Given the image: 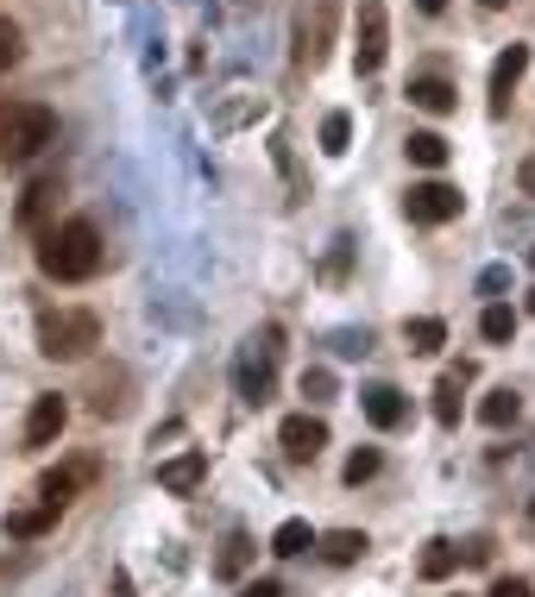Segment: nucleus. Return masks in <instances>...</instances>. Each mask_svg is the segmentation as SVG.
Masks as SVG:
<instances>
[{
	"label": "nucleus",
	"mask_w": 535,
	"mask_h": 597,
	"mask_svg": "<svg viewBox=\"0 0 535 597\" xmlns=\"http://www.w3.org/2000/svg\"><path fill=\"white\" fill-rule=\"evenodd\" d=\"M530 516H535V497H530Z\"/></svg>",
	"instance_id": "4c0bfd02"
},
{
	"label": "nucleus",
	"mask_w": 535,
	"mask_h": 597,
	"mask_svg": "<svg viewBox=\"0 0 535 597\" xmlns=\"http://www.w3.org/2000/svg\"><path fill=\"white\" fill-rule=\"evenodd\" d=\"M328 347H334V359H365V352H372V333H365V327H334Z\"/></svg>",
	"instance_id": "393cba45"
},
{
	"label": "nucleus",
	"mask_w": 535,
	"mask_h": 597,
	"mask_svg": "<svg viewBox=\"0 0 535 597\" xmlns=\"http://www.w3.org/2000/svg\"><path fill=\"white\" fill-rule=\"evenodd\" d=\"M416 7H422V13H447V0H416Z\"/></svg>",
	"instance_id": "72a5a7b5"
},
{
	"label": "nucleus",
	"mask_w": 535,
	"mask_h": 597,
	"mask_svg": "<svg viewBox=\"0 0 535 597\" xmlns=\"http://www.w3.org/2000/svg\"><path fill=\"white\" fill-rule=\"evenodd\" d=\"M384 50H391V20H384V0H359V25H353V70L379 75Z\"/></svg>",
	"instance_id": "423d86ee"
},
{
	"label": "nucleus",
	"mask_w": 535,
	"mask_h": 597,
	"mask_svg": "<svg viewBox=\"0 0 535 597\" xmlns=\"http://www.w3.org/2000/svg\"><path fill=\"white\" fill-rule=\"evenodd\" d=\"M460 384H473V365H454L434 384V422L441 428H460Z\"/></svg>",
	"instance_id": "2eb2a0df"
},
{
	"label": "nucleus",
	"mask_w": 535,
	"mask_h": 597,
	"mask_svg": "<svg viewBox=\"0 0 535 597\" xmlns=\"http://www.w3.org/2000/svg\"><path fill=\"white\" fill-rule=\"evenodd\" d=\"M409 107H422V114H454V82H447V75H416V82H409Z\"/></svg>",
	"instance_id": "4468645a"
},
{
	"label": "nucleus",
	"mask_w": 535,
	"mask_h": 597,
	"mask_svg": "<svg viewBox=\"0 0 535 597\" xmlns=\"http://www.w3.org/2000/svg\"><path fill=\"white\" fill-rule=\"evenodd\" d=\"M13 63H20V25L0 20V70H13Z\"/></svg>",
	"instance_id": "c756f323"
},
{
	"label": "nucleus",
	"mask_w": 535,
	"mask_h": 597,
	"mask_svg": "<svg viewBox=\"0 0 535 597\" xmlns=\"http://www.w3.org/2000/svg\"><path fill=\"white\" fill-rule=\"evenodd\" d=\"M347 139H353V120H347V114H328V120H322V151H328V157H340V151H347Z\"/></svg>",
	"instance_id": "bb28decb"
},
{
	"label": "nucleus",
	"mask_w": 535,
	"mask_h": 597,
	"mask_svg": "<svg viewBox=\"0 0 535 597\" xmlns=\"http://www.w3.org/2000/svg\"><path fill=\"white\" fill-rule=\"evenodd\" d=\"M278 441H283L290 459H315V453L328 447V428L315 422V415H290V422L278 428Z\"/></svg>",
	"instance_id": "9b49d317"
},
{
	"label": "nucleus",
	"mask_w": 535,
	"mask_h": 597,
	"mask_svg": "<svg viewBox=\"0 0 535 597\" xmlns=\"http://www.w3.org/2000/svg\"><path fill=\"white\" fill-rule=\"evenodd\" d=\"M359 402H365V422L384 428V434L409 422V402H404V390H397V384H365V390H359Z\"/></svg>",
	"instance_id": "0eeeda50"
},
{
	"label": "nucleus",
	"mask_w": 535,
	"mask_h": 597,
	"mask_svg": "<svg viewBox=\"0 0 535 597\" xmlns=\"http://www.w3.org/2000/svg\"><path fill=\"white\" fill-rule=\"evenodd\" d=\"M57 139V114L38 101H0V164H26Z\"/></svg>",
	"instance_id": "f03ea898"
},
{
	"label": "nucleus",
	"mask_w": 535,
	"mask_h": 597,
	"mask_svg": "<svg viewBox=\"0 0 535 597\" xmlns=\"http://www.w3.org/2000/svg\"><path fill=\"white\" fill-rule=\"evenodd\" d=\"M102 347V321L89 315V308H45L38 315V352L45 359H89V352Z\"/></svg>",
	"instance_id": "7ed1b4c3"
},
{
	"label": "nucleus",
	"mask_w": 535,
	"mask_h": 597,
	"mask_svg": "<svg viewBox=\"0 0 535 597\" xmlns=\"http://www.w3.org/2000/svg\"><path fill=\"white\" fill-rule=\"evenodd\" d=\"M315 548H322V560H328V566H353L372 541H365L359 528H328V535H315Z\"/></svg>",
	"instance_id": "ddd939ff"
},
{
	"label": "nucleus",
	"mask_w": 535,
	"mask_h": 597,
	"mask_svg": "<svg viewBox=\"0 0 535 597\" xmlns=\"http://www.w3.org/2000/svg\"><path fill=\"white\" fill-rule=\"evenodd\" d=\"M466 208V196H460L454 183H441V176H429V183H409V196H404V214L416 226H447Z\"/></svg>",
	"instance_id": "39448f33"
},
{
	"label": "nucleus",
	"mask_w": 535,
	"mask_h": 597,
	"mask_svg": "<svg viewBox=\"0 0 535 597\" xmlns=\"http://www.w3.org/2000/svg\"><path fill=\"white\" fill-rule=\"evenodd\" d=\"M278 327H265V333H253L246 347H240V359H233V390H240V402H271V384H278Z\"/></svg>",
	"instance_id": "20e7f679"
},
{
	"label": "nucleus",
	"mask_w": 535,
	"mask_h": 597,
	"mask_svg": "<svg viewBox=\"0 0 535 597\" xmlns=\"http://www.w3.org/2000/svg\"><path fill=\"white\" fill-rule=\"evenodd\" d=\"M523 196L535 201V157H523Z\"/></svg>",
	"instance_id": "473e14b6"
},
{
	"label": "nucleus",
	"mask_w": 535,
	"mask_h": 597,
	"mask_svg": "<svg viewBox=\"0 0 535 597\" xmlns=\"http://www.w3.org/2000/svg\"><path fill=\"white\" fill-rule=\"evenodd\" d=\"M523 70H530V45H510L491 63V114H510V89L523 82Z\"/></svg>",
	"instance_id": "1a4fd4ad"
},
{
	"label": "nucleus",
	"mask_w": 535,
	"mask_h": 597,
	"mask_svg": "<svg viewBox=\"0 0 535 597\" xmlns=\"http://www.w3.org/2000/svg\"><path fill=\"white\" fill-rule=\"evenodd\" d=\"M315 548V528L303 523V516H290V523H278V535H271V553L278 560H296V553Z\"/></svg>",
	"instance_id": "a211bd4d"
},
{
	"label": "nucleus",
	"mask_w": 535,
	"mask_h": 597,
	"mask_svg": "<svg viewBox=\"0 0 535 597\" xmlns=\"http://www.w3.org/2000/svg\"><path fill=\"white\" fill-rule=\"evenodd\" d=\"M454 566H460V548H454V541H429V548H422V560H416V573L429 578V585H441Z\"/></svg>",
	"instance_id": "6ab92c4d"
},
{
	"label": "nucleus",
	"mask_w": 535,
	"mask_h": 597,
	"mask_svg": "<svg viewBox=\"0 0 535 597\" xmlns=\"http://www.w3.org/2000/svg\"><path fill=\"white\" fill-rule=\"evenodd\" d=\"M57 196H63V189H57V176L32 183V189H26V201H20V226H38V221H45V208H51Z\"/></svg>",
	"instance_id": "4be33fe9"
},
{
	"label": "nucleus",
	"mask_w": 535,
	"mask_h": 597,
	"mask_svg": "<svg viewBox=\"0 0 535 597\" xmlns=\"http://www.w3.org/2000/svg\"><path fill=\"white\" fill-rule=\"evenodd\" d=\"M523 415V397L510 390V384H498V390H485V402H479V422L485 428H510Z\"/></svg>",
	"instance_id": "f3484780"
},
{
	"label": "nucleus",
	"mask_w": 535,
	"mask_h": 597,
	"mask_svg": "<svg viewBox=\"0 0 535 597\" xmlns=\"http://www.w3.org/2000/svg\"><path fill=\"white\" fill-rule=\"evenodd\" d=\"M379 466H384L379 447H359L353 459H347V484H365V478H379Z\"/></svg>",
	"instance_id": "cd10ccee"
},
{
	"label": "nucleus",
	"mask_w": 535,
	"mask_h": 597,
	"mask_svg": "<svg viewBox=\"0 0 535 597\" xmlns=\"http://www.w3.org/2000/svg\"><path fill=\"white\" fill-rule=\"evenodd\" d=\"M240 597H283L278 578H253V585H240Z\"/></svg>",
	"instance_id": "2f4dec72"
},
{
	"label": "nucleus",
	"mask_w": 535,
	"mask_h": 597,
	"mask_svg": "<svg viewBox=\"0 0 535 597\" xmlns=\"http://www.w3.org/2000/svg\"><path fill=\"white\" fill-rule=\"evenodd\" d=\"M114 7H127V0H114Z\"/></svg>",
	"instance_id": "58836bf2"
},
{
	"label": "nucleus",
	"mask_w": 535,
	"mask_h": 597,
	"mask_svg": "<svg viewBox=\"0 0 535 597\" xmlns=\"http://www.w3.org/2000/svg\"><path fill=\"white\" fill-rule=\"evenodd\" d=\"M504 290H510V265H485V271H479V296L498 302Z\"/></svg>",
	"instance_id": "c85d7f7f"
},
{
	"label": "nucleus",
	"mask_w": 535,
	"mask_h": 597,
	"mask_svg": "<svg viewBox=\"0 0 535 597\" xmlns=\"http://www.w3.org/2000/svg\"><path fill=\"white\" fill-rule=\"evenodd\" d=\"M63 422H70V402L57 397H32V415H26V447H51L57 434H63Z\"/></svg>",
	"instance_id": "6e6552de"
},
{
	"label": "nucleus",
	"mask_w": 535,
	"mask_h": 597,
	"mask_svg": "<svg viewBox=\"0 0 535 597\" xmlns=\"http://www.w3.org/2000/svg\"><path fill=\"white\" fill-rule=\"evenodd\" d=\"M409 164H422V171H441V164H447V139H441V132H429V126H422V132H409Z\"/></svg>",
	"instance_id": "aec40b11"
},
{
	"label": "nucleus",
	"mask_w": 535,
	"mask_h": 597,
	"mask_svg": "<svg viewBox=\"0 0 535 597\" xmlns=\"http://www.w3.org/2000/svg\"><path fill=\"white\" fill-rule=\"evenodd\" d=\"M202 478H208V459H202V453H177V459H164V466H158V484H164L171 497H189Z\"/></svg>",
	"instance_id": "f8f14e48"
},
{
	"label": "nucleus",
	"mask_w": 535,
	"mask_h": 597,
	"mask_svg": "<svg viewBox=\"0 0 535 597\" xmlns=\"http://www.w3.org/2000/svg\"><path fill=\"white\" fill-rule=\"evenodd\" d=\"M38 271L51 277V283H89V277L102 271V233L95 221H63V226H45V239H38Z\"/></svg>",
	"instance_id": "f257e3e1"
},
{
	"label": "nucleus",
	"mask_w": 535,
	"mask_h": 597,
	"mask_svg": "<svg viewBox=\"0 0 535 597\" xmlns=\"http://www.w3.org/2000/svg\"><path fill=\"white\" fill-rule=\"evenodd\" d=\"M404 340H409V352H441L447 347V327L434 321V315H416V321L404 327Z\"/></svg>",
	"instance_id": "5701e85b"
},
{
	"label": "nucleus",
	"mask_w": 535,
	"mask_h": 597,
	"mask_svg": "<svg viewBox=\"0 0 535 597\" xmlns=\"http://www.w3.org/2000/svg\"><path fill=\"white\" fill-rule=\"evenodd\" d=\"M303 397L309 402H334V397H340V384H334L328 365H309V372H303Z\"/></svg>",
	"instance_id": "a878e982"
},
{
	"label": "nucleus",
	"mask_w": 535,
	"mask_h": 597,
	"mask_svg": "<svg viewBox=\"0 0 535 597\" xmlns=\"http://www.w3.org/2000/svg\"><path fill=\"white\" fill-rule=\"evenodd\" d=\"M89 478H95V466H89V459H77V466H57V472H45V478H38V497H45V510H63V503L77 497V491L89 484Z\"/></svg>",
	"instance_id": "9d476101"
},
{
	"label": "nucleus",
	"mask_w": 535,
	"mask_h": 597,
	"mask_svg": "<svg viewBox=\"0 0 535 597\" xmlns=\"http://www.w3.org/2000/svg\"><path fill=\"white\" fill-rule=\"evenodd\" d=\"M253 560H258L253 535H240V528H233L228 541H221V553H214V578H240L246 566H253Z\"/></svg>",
	"instance_id": "dca6fc26"
},
{
	"label": "nucleus",
	"mask_w": 535,
	"mask_h": 597,
	"mask_svg": "<svg viewBox=\"0 0 535 597\" xmlns=\"http://www.w3.org/2000/svg\"><path fill=\"white\" fill-rule=\"evenodd\" d=\"M51 516L57 510H45V503H38V510H13V516H7V535H13V541H32V535L51 528Z\"/></svg>",
	"instance_id": "b1692460"
},
{
	"label": "nucleus",
	"mask_w": 535,
	"mask_h": 597,
	"mask_svg": "<svg viewBox=\"0 0 535 597\" xmlns=\"http://www.w3.org/2000/svg\"><path fill=\"white\" fill-rule=\"evenodd\" d=\"M479 333L491 340V347H504L510 333H516V308L510 302H485V315H479Z\"/></svg>",
	"instance_id": "412c9836"
},
{
	"label": "nucleus",
	"mask_w": 535,
	"mask_h": 597,
	"mask_svg": "<svg viewBox=\"0 0 535 597\" xmlns=\"http://www.w3.org/2000/svg\"><path fill=\"white\" fill-rule=\"evenodd\" d=\"M479 7H485V13H498V7H504V0H479Z\"/></svg>",
	"instance_id": "f704fd0d"
},
{
	"label": "nucleus",
	"mask_w": 535,
	"mask_h": 597,
	"mask_svg": "<svg viewBox=\"0 0 535 597\" xmlns=\"http://www.w3.org/2000/svg\"><path fill=\"white\" fill-rule=\"evenodd\" d=\"M530 315H535V290H530Z\"/></svg>",
	"instance_id": "c9c22d12"
},
{
	"label": "nucleus",
	"mask_w": 535,
	"mask_h": 597,
	"mask_svg": "<svg viewBox=\"0 0 535 597\" xmlns=\"http://www.w3.org/2000/svg\"><path fill=\"white\" fill-rule=\"evenodd\" d=\"M530 265H535V246H530Z\"/></svg>",
	"instance_id": "e433bc0d"
},
{
	"label": "nucleus",
	"mask_w": 535,
	"mask_h": 597,
	"mask_svg": "<svg viewBox=\"0 0 535 597\" xmlns=\"http://www.w3.org/2000/svg\"><path fill=\"white\" fill-rule=\"evenodd\" d=\"M485 597H535V592H530V578L504 573V578H491V592H485Z\"/></svg>",
	"instance_id": "7c9ffc66"
}]
</instances>
